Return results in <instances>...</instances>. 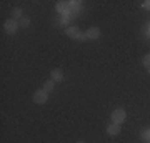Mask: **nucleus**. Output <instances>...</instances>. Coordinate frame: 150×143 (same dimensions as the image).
Masks as SVG:
<instances>
[{
    "instance_id": "16",
    "label": "nucleus",
    "mask_w": 150,
    "mask_h": 143,
    "mask_svg": "<svg viewBox=\"0 0 150 143\" xmlns=\"http://www.w3.org/2000/svg\"><path fill=\"white\" fill-rule=\"evenodd\" d=\"M142 7H144V8H147V10H150V0H145L144 4H142Z\"/></svg>"
},
{
    "instance_id": "8",
    "label": "nucleus",
    "mask_w": 150,
    "mask_h": 143,
    "mask_svg": "<svg viewBox=\"0 0 150 143\" xmlns=\"http://www.w3.org/2000/svg\"><path fill=\"white\" fill-rule=\"evenodd\" d=\"M69 7H70V10H72V12H79V10H80V7H82V2H80V0H70Z\"/></svg>"
},
{
    "instance_id": "6",
    "label": "nucleus",
    "mask_w": 150,
    "mask_h": 143,
    "mask_svg": "<svg viewBox=\"0 0 150 143\" xmlns=\"http://www.w3.org/2000/svg\"><path fill=\"white\" fill-rule=\"evenodd\" d=\"M120 130H122V125H117V123H110L107 127V135H110V137H115V135H118L120 133Z\"/></svg>"
},
{
    "instance_id": "3",
    "label": "nucleus",
    "mask_w": 150,
    "mask_h": 143,
    "mask_svg": "<svg viewBox=\"0 0 150 143\" xmlns=\"http://www.w3.org/2000/svg\"><path fill=\"white\" fill-rule=\"evenodd\" d=\"M48 101V92H45L43 88L37 90L33 93V103H37V105H43V103H47Z\"/></svg>"
},
{
    "instance_id": "11",
    "label": "nucleus",
    "mask_w": 150,
    "mask_h": 143,
    "mask_svg": "<svg viewBox=\"0 0 150 143\" xmlns=\"http://www.w3.org/2000/svg\"><path fill=\"white\" fill-rule=\"evenodd\" d=\"M140 138H142L144 142H149L150 140V128H144V130L140 132Z\"/></svg>"
},
{
    "instance_id": "18",
    "label": "nucleus",
    "mask_w": 150,
    "mask_h": 143,
    "mask_svg": "<svg viewBox=\"0 0 150 143\" xmlns=\"http://www.w3.org/2000/svg\"><path fill=\"white\" fill-rule=\"evenodd\" d=\"M145 143H150V140H149V142H145Z\"/></svg>"
},
{
    "instance_id": "15",
    "label": "nucleus",
    "mask_w": 150,
    "mask_h": 143,
    "mask_svg": "<svg viewBox=\"0 0 150 143\" xmlns=\"http://www.w3.org/2000/svg\"><path fill=\"white\" fill-rule=\"evenodd\" d=\"M77 40H79V42H85V40H88V38H87V35H85V32L83 33H79V37H77Z\"/></svg>"
},
{
    "instance_id": "7",
    "label": "nucleus",
    "mask_w": 150,
    "mask_h": 143,
    "mask_svg": "<svg viewBox=\"0 0 150 143\" xmlns=\"http://www.w3.org/2000/svg\"><path fill=\"white\" fill-rule=\"evenodd\" d=\"M50 78L59 83V82H62V80H64V72H62L60 68H54L52 72H50Z\"/></svg>"
},
{
    "instance_id": "17",
    "label": "nucleus",
    "mask_w": 150,
    "mask_h": 143,
    "mask_svg": "<svg viewBox=\"0 0 150 143\" xmlns=\"http://www.w3.org/2000/svg\"><path fill=\"white\" fill-rule=\"evenodd\" d=\"M77 143H83V142H77Z\"/></svg>"
},
{
    "instance_id": "1",
    "label": "nucleus",
    "mask_w": 150,
    "mask_h": 143,
    "mask_svg": "<svg viewBox=\"0 0 150 143\" xmlns=\"http://www.w3.org/2000/svg\"><path fill=\"white\" fill-rule=\"evenodd\" d=\"M110 120H112V123L122 125V123L127 120V113H125L123 108H117V110H113L112 113H110Z\"/></svg>"
},
{
    "instance_id": "2",
    "label": "nucleus",
    "mask_w": 150,
    "mask_h": 143,
    "mask_svg": "<svg viewBox=\"0 0 150 143\" xmlns=\"http://www.w3.org/2000/svg\"><path fill=\"white\" fill-rule=\"evenodd\" d=\"M18 27H20V23H18V20H13V18H8V20L4 22V32L7 33V35H13V33L18 30Z\"/></svg>"
},
{
    "instance_id": "5",
    "label": "nucleus",
    "mask_w": 150,
    "mask_h": 143,
    "mask_svg": "<svg viewBox=\"0 0 150 143\" xmlns=\"http://www.w3.org/2000/svg\"><path fill=\"white\" fill-rule=\"evenodd\" d=\"M65 33H67V37L77 40L79 33H80V28H79L77 25H70V27H67V28H65Z\"/></svg>"
},
{
    "instance_id": "14",
    "label": "nucleus",
    "mask_w": 150,
    "mask_h": 143,
    "mask_svg": "<svg viewBox=\"0 0 150 143\" xmlns=\"http://www.w3.org/2000/svg\"><path fill=\"white\" fill-rule=\"evenodd\" d=\"M142 65H144L145 68H150V53L144 55V58H142Z\"/></svg>"
},
{
    "instance_id": "10",
    "label": "nucleus",
    "mask_w": 150,
    "mask_h": 143,
    "mask_svg": "<svg viewBox=\"0 0 150 143\" xmlns=\"http://www.w3.org/2000/svg\"><path fill=\"white\" fill-rule=\"evenodd\" d=\"M22 17H23V12H22V8H20V7H15V8L12 10V18H13V20H20Z\"/></svg>"
},
{
    "instance_id": "13",
    "label": "nucleus",
    "mask_w": 150,
    "mask_h": 143,
    "mask_svg": "<svg viewBox=\"0 0 150 143\" xmlns=\"http://www.w3.org/2000/svg\"><path fill=\"white\" fill-rule=\"evenodd\" d=\"M69 23H70V18H69V17H62V18L57 22V25H59V27H67Z\"/></svg>"
},
{
    "instance_id": "4",
    "label": "nucleus",
    "mask_w": 150,
    "mask_h": 143,
    "mask_svg": "<svg viewBox=\"0 0 150 143\" xmlns=\"http://www.w3.org/2000/svg\"><path fill=\"white\" fill-rule=\"evenodd\" d=\"M100 28L98 27H90V28H87V32H85V35H87V38L88 40H97V38H100Z\"/></svg>"
},
{
    "instance_id": "9",
    "label": "nucleus",
    "mask_w": 150,
    "mask_h": 143,
    "mask_svg": "<svg viewBox=\"0 0 150 143\" xmlns=\"http://www.w3.org/2000/svg\"><path fill=\"white\" fill-rule=\"evenodd\" d=\"M43 90L48 92V93H50V92H54L55 90V82H54V80H52V78L47 80V82L43 83Z\"/></svg>"
},
{
    "instance_id": "12",
    "label": "nucleus",
    "mask_w": 150,
    "mask_h": 143,
    "mask_svg": "<svg viewBox=\"0 0 150 143\" xmlns=\"http://www.w3.org/2000/svg\"><path fill=\"white\" fill-rule=\"evenodd\" d=\"M18 23H20L22 28H28V27H30V18H27V17H22L20 20H18Z\"/></svg>"
}]
</instances>
